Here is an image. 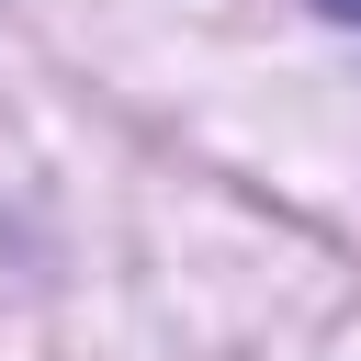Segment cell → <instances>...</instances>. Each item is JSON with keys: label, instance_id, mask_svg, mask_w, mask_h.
Returning a JSON list of instances; mask_svg holds the SVG:
<instances>
[{"label": "cell", "instance_id": "obj_1", "mask_svg": "<svg viewBox=\"0 0 361 361\" xmlns=\"http://www.w3.org/2000/svg\"><path fill=\"white\" fill-rule=\"evenodd\" d=\"M327 11H338V23H361V0H327Z\"/></svg>", "mask_w": 361, "mask_h": 361}]
</instances>
